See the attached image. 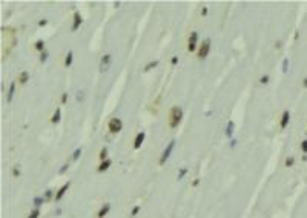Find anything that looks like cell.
<instances>
[{"mask_svg":"<svg viewBox=\"0 0 307 218\" xmlns=\"http://www.w3.org/2000/svg\"><path fill=\"white\" fill-rule=\"evenodd\" d=\"M303 86H304V88H307V77L304 78V83H303Z\"/></svg>","mask_w":307,"mask_h":218,"instance_id":"f35d334b","label":"cell"},{"mask_svg":"<svg viewBox=\"0 0 307 218\" xmlns=\"http://www.w3.org/2000/svg\"><path fill=\"white\" fill-rule=\"evenodd\" d=\"M60 117H62V111H60V108H57L55 112H54V115H52V118H51V121L52 123H58L60 121Z\"/></svg>","mask_w":307,"mask_h":218,"instance_id":"2e32d148","label":"cell"},{"mask_svg":"<svg viewBox=\"0 0 307 218\" xmlns=\"http://www.w3.org/2000/svg\"><path fill=\"white\" fill-rule=\"evenodd\" d=\"M234 129H235V123L232 121V120H229L227 121V126H226V135L230 138L232 137V134H234Z\"/></svg>","mask_w":307,"mask_h":218,"instance_id":"5bb4252c","label":"cell"},{"mask_svg":"<svg viewBox=\"0 0 307 218\" xmlns=\"http://www.w3.org/2000/svg\"><path fill=\"white\" fill-rule=\"evenodd\" d=\"M289 120H290V112H289V111H284L283 115H281V123H279V128H281V129H286L287 124H289Z\"/></svg>","mask_w":307,"mask_h":218,"instance_id":"30bf717a","label":"cell"},{"mask_svg":"<svg viewBox=\"0 0 307 218\" xmlns=\"http://www.w3.org/2000/svg\"><path fill=\"white\" fill-rule=\"evenodd\" d=\"M260 83H263V85L269 83V75H263V77L260 78Z\"/></svg>","mask_w":307,"mask_h":218,"instance_id":"83f0119b","label":"cell"},{"mask_svg":"<svg viewBox=\"0 0 307 218\" xmlns=\"http://www.w3.org/2000/svg\"><path fill=\"white\" fill-rule=\"evenodd\" d=\"M51 195H52V190H46L45 197H43V198H45V201H46V200H49V198H51Z\"/></svg>","mask_w":307,"mask_h":218,"instance_id":"1f68e13d","label":"cell"},{"mask_svg":"<svg viewBox=\"0 0 307 218\" xmlns=\"http://www.w3.org/2000/svg\"><path fill=\"white\" fill-rule=\"evenodd\" d=\"M109 210H111V204H109V203H105V204L100 208V210L97 212V218H105L107 214H109Z\"/></svg>","mask_w":307,"mask_h":218,"instance_id":"ba28073f","label":"cell"},{"mask_svg":"<svg viewBox=\"0 0 307 218\" xmlns=\"http://www.w3.org/2000/svg\"><path fill=\"white\" fill-rule=\"evenodd\" d=\"M121 128H123V123H121L120 118H111L109 124H107V129H109L112 134H118L121 131Z\"/></svg>","mask_w":307,"mask_h":218,"instance_id":"7a4b0ae2","label":"cell"},{"mask_svg":"<svg viewBox=\"0 0 307 218\" xmlns=\"http://www.w3.org/2000/svg\"><path fill=\"white\" fill-rule=\"evenodd\" d=\"M111 60H112V57L109 56V54L103 56V58H101V63H100V69H101V71H107V68H109V65H111Z\"/></svg>","mask_w":307,"mask_h":218,"instance_id":"9c48e42d","label":"cell"},{"mask_svg":"<svg viewBox=\"0 0 307 218\" xmlns=\"http://www.w3.org/2000/svg\"><path fill=\"white\" fill-rule=\"evenodd\" d=\"M12 175H14V177H19V175H20V169H19L17 166L12 169Z\"/></svg>","mask_w":307,"mask_h":218,"instance_id":"4dcf8cb0","label":"cell"},{"mask_svg":"<svg viewBox=\"0 0 307 218\" xmlns=\"http://www.w3.org/2000/svg\"><path fill=\"white\" fill-rule=\"evenodd\" d=\"M46 60H48V52H46V51H43V52L40 54V62H42V63H45Z\"/></svg>","mask_w":307,"mask_h":218,"instance_id":"d4e9b609","label":"cell"},{"mask_svg":"<svg viewBox=\"0 0 307 218\" xmlns=\"http://www.w3.org/2000/svg\"><path fill=\"white\" fill-rule=\"evenodd\" d=\"M174 146H175V140H172L170 143L168 144V148H166V149L163 151V154H161V157H160V166H163L164 163H166V160L169 158V155H170L172 149H174Z\"/></svg>","mask_w":307,"mask_h":218,"instance_id":"277c9868","label":"cell"},{"mask_svg":"<svg viewBox=\"0 0 307 218\" xmlns=\"http://www.w3.org/2000/svg\"><path fill=\"white\" fill-rule=\"evenodd\" d=\"M181 118H183V111H181V108L174 106V108L170 109V112H169V126H170L172 129L178 128V124L181 123Z\"/></svg>","mask_w":307,"mask_h":218,"instance_id":"6da1fadb","label":"cell"},{"mask_svg":"<svg viewBox=\"0 0 307 218\" xmlns=\"http://www.w3.org/2000/svg\"><path fill=\"white\" fill-rule=\"evenodd\" d=\"M80 25H82V15H80V12H77L75 11L74 12V23H72V31H77L80 28Z\"/></svg>","mask_w":307,"mask_h":218,"instance_id":"8fae6325","label":"cell"},{"mask_svg":"<svg viewBox=\"0 0 307 218\" xmlns=\"http://www.w3.org/2000/svg\"><path fill=\"white\" fill-rule=\"evenodd\" d=\"M144 137H146V134H144L143 131L135 135V140H134V149H140V146H141L143 141H144Z\"/></svg>","mask_w":307,"mask_h":218,"instance_id":"52a82bcc","label":"cell"},{"mask_svg":"<svg viewBox=\"0 0 307 218\" xmlns=\"http://www.w3.org/2000/svg\"><path fill=\"white\" fill-rule=\"evenodd\" d=\"M80 155H82V149H75V151H74V155H72V160L75 161Z\"/></svg>","mask_w":307,"mask_h":218,"instance_id":"603a6c76","label":"cell"},{"mask_svg":"<svg viewBox=\"0 0 307 218\" xmlns=\"http://www.w3.org/2000/svg\"><path fill=\"white\" fill-rule=\"evenodd\" d=\"M293 163H295V158H293V157H289V158L286 160V166H287V167H292Z\"/></svg>","mask_w":307,"mask_h":218,"instance_id":"cb8c5ba5","label":"cell"},{"mask_svg":"<svg viewBox=\"0 0 307 218\" xmlns=\"http://www.w3.org/2000/svg\"><path fill=\"white\" fill-rule=\"evenodd\" d=\"M66 169H68V165H64V166H63V167L60 169V174H63L64 171H66Z\"/></svg>","mask_w":307,"mask_h":218,"instance_id":"8d00e7d4","label":"cell"},{"mask_svg":"<svg viewBox=\"0 0 307 218\" xmlns=\"http://www.w3.org/2000/svg\"><path fill=\"white\" fill-rule=\"evenodd\" d=\"M198 183H200V180H198V178H197V180H195V181H193V184H192V186H198Z\"/></svg>","mask_w":307,"mask_h":218,"instance_id":"74e56055","label":"cell"},{"mask_svg":"<svg viewBox=\"0 0 307 218\" xmlns=\"http://www.w3.org/2000/svg\"><path fill=\"white\" fill-rule=\"evenodd\" d=\"M201 15H207V8H206V6L201 9Z\"/></svg>","mask_w":307,"mask_h":218,"instance_id":"d590c367","label":"cell"},{"mask_svg":"<svg viewBox=\"0 0 307 218\" xmlns=\"http://www.w3.org/2000/svg\"><path fill=\"white\" fill-rule=\"evenodd\" d=\"M111 165H112V161H111L109 158H107V160H105V161H101V163H100V166L97 167V171H98V172H105V171H107V169H109V166H111Z\"/></svg>","mask_w":307,"mask_h":218,"instance_id":"7c38bea8","label":"cell"},{"mask_svg":"<svg viewBox=\"0 0 307 218\" xmlns=\"http://www.w3.org/2000/svg\"><path fill=\"white\" fill-rule=\"evenodd\" d=\"M140 209H141V206H135V208L132 209V212H131V217H135L138 212H140Z\"/></svg>","mask_w":307,"mask_h":218,"instance_id":"4316f807","label":"cell"},{"mask_svg":"<svg viewBox=\"0 0 307 218\" xmlns=\"http://www.w3.org/2000/svg\"><path fill=\"white\" fill-rule=\"evenodd\" d=\"M66 101H68V94H66V92H64V94L62 95V103L64 105V103H66Z\"/></svg>","mask_w":307,"mask_h":218,"instance_id":"d6a6232c","label":"cell"},{"mask_svg":"<svg viewBox=\"0 0 307 218\" xmlns=\"http://www.w3.org/2000/svg\"><path fill=\"white\" fill-rule=\"evenodd\" d=\"M46 23H48V22H46L45 19H43V20H40V22H39V26H45Z\"/></svg>","mask_w":307,"mask_h":218,"instance_id":"e575fe53","label":"cell"},{"mask_svg":"<svg viewBox=\"0 0 307 218\" xmlns=\"http://www.w3.org/2000/svg\"><path fill=\"white\" fill-rule=\"evenodd\" d=\"M98 158H100V161L107 160V148H106V146H105V148H101L100 154H98Z\"/></svg>","mask_w":307,"mask_h":218,"instance_id":"e0dca14e","label":"cell"},{"mask_svg":"<svg viewBox=\"0 0 307 218\" xmlns=\"http://www.w3.org/2000/svg\"><path fill=\"white\" fill-rule=\"evenodd\" d=\"M157 65H158V62H157V60H154V62H149V63L146 65V66H144V71H150L152 68H155V66H157Z\"/></svg>","mask_w":307,"mask_h":218,"instance_id":"ffe728a7","label":"cell"},{"mask_svg":"<svg viewBox=\"0 0 307 218\" xmlns=\"http://www.w3.org/2000/svg\"><path fill=\"white\" fill-rule=\"evenodd\" d=\"M69 184H71V183H69V181H68V183H64V184H63V186H62L60 189H58V190H57V194H55V197H54V200H55V201H60V200L63 198V195H64V194H66V190L69 189Z\"/></svg>","mask_w":307,"mask_h":218,"instance_id":"8992f818","label":"cell"},{"mask_svg":"<svg viewBox=\"0 0 307 218\" xmlns=\"http://www.w3.org/2000/svg\"><path fill=\"white\" fill-rule=\"evenodd\" d=\"M14 91H15V81H12V83L9 85V91H8V95H6V100H8V103H11V101H12Z\"/></svg>","mask_w":307,"mask_h":218,"instance_id":"9a60e30c","label":"cell"},{"mask_svg":"<svg viewBox=\"0 0 307 218\" xmlns=\"http://www.w3.org/2000/svg\"><path fill=\"white\" fill-rule=\"evenodd\" d=\"M17 80H19V83L25 85L26 81L29 80V72H28V71H21V72L19 74V78H17Z\"/></svg>","mask_w":307,"mask_h":218,"instance_id":"4fadbf2b","label":"cell"},{"mask_svg":"<svg viewBox=\"0 0 307 218\" xmlns=\"http://www.w3.org/2000/svg\"><path fill=\"white\" fill-rule=\"evenodd\" d=\"M170 63H172V65H177V63H178V57H172Z\"/></svg>","mask_w":307,"mask_h":218,"instance_id":"836d02e7","label":"cell"},{"mask_svg":"<svg viewBox=\"0 0 307 218\" xmlns=\"http://www.w3.org/2000/svg\"><path fill=\"white\" fill-rule=\"evenodd\" d=\"M209 51H211V40L206 39V40L203 42V45L200 46V49H198V58H201V60L206 58Z\"/></svg>","mask_w":307,"mask_h":218,"instance_id":"3957f363","label":"cell"},{"mask_svg":"<svg viewBox=\"0 0 307 218\" xmlns=\"http://www.w3.org/2000/svg\"><path fill=\"white\" fill-rule=\"evenodd\" d=\"M186 172H187V169H184V167H183L181 171H180V174H178V180H181L183 177H184V175H186Z\"/></svg>","mask_w":307,"mask_h":218,"instance_id":"f1b7e54d","label":"cell"},{"mask_svg":"<svg viewBox=\"0 0 307 218\" xmlns=\"http://www.w3.org/2000/svg\"><path fill=\"white\" fill-rule=\"evenodd\" d=\"M64 65H66V66H71V65H72V51L68 52L66 58H64Z\"/></svg>","mask_w":307,"mask_h":218,"instance_id":"d6986e66","label":"cell"},{"mask_svg":"<svg viewBox=\"0 0 307 218\" xmlns=\"http://www.w3.org/2000/svg\"><path fill=\"white\" fill-rule=\"evenodd\" d=\"M43 201H45V198H43V197H37V198L34 200V204H35V208H37V209H39V206L43 203Z\"/></svg>","mask_w":307,"mask_h":218,"instance_id":"7402d4cb","label":"cell"},{"mask_svg":"<svg viewBox=\"0 0 307 218\" xmlns=\"http://www.w3.org/2000/svg\"><path fill=\"white\" fill-rule=\"evenodd\" d=\"M197 42H198V32H191V37H189V45H187V49L189 52H193L197 49Z\"/></svg>","mask_w":307,"mask_h":218,"instance_id":"5b68a950","label":"cell"},{"mask_svg":"<svg viewBox=\"0 0 307 218\" xmlns=\"http://www.w3.org/2000/svg\"><path fill=\"white\" fill-rule=\"evenodd\" d=\"M287 65H289V60L286 58V60L283 62V72H287Z\"/></svg>","mask_w":307,"mask_h":218,"instance_id":"f546056e","label":"cell"},{"mask_svg":"<svg viewBox=\"0 0 307 218\" xmlns=\"http://www.w3.org/2000/svg\"><path fill=\"white\" fill-rule=\"evenodd\" d=\"M301 151L304 152V154H307V140H303L301 141Z\"/></svg>","mask_w":307,"mask_h":218,"instance_id":"484cf974","label":"cell"},{"mask_svg":"<svg viewBox=\"0 0 307 218\" xmlns=\"http://www.w3.org/2000/svg\"><path fill=\"white\" fill-rule=\"evenodd\" d=\"M39 215H40V209H37V208H35V209L29 214V217H28V218H39Z\"/></svg>","mask_w":307,"mask_h":218,"instance_id":"44dd1931","label":"cell"},{"mask_svg":"<svg viewBox=\"0 0 307 218\" xmlns=\"http://www.w3.org/2000/svg\"><path fill=\"white\" fill-rule=\"evenodd\" d=\"M34 48H35L37 51L43 52V51H45V42H43V40H37V42H35V45H34Z\"/></svg>","mask_w":307,"mask_h":218,"instance_id":"ac0fdd59","label":"cell"}]
</instances>
